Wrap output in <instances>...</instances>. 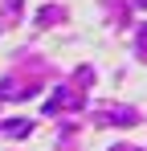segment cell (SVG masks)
Instances as JSON below:
<instances>
[{"label":"cell","instance_id":"6da1fadb","mask_svg":"<svg viewBox=\"0 0 147 151\" xmlns=\"http://www.w3.org/2000/svg\"><path fill=\"white\" fill-rule=\"evenodd\" d=\"M102 119H110V123H131L135 114H131V110H102Z\"/></svg>","mask_w":147,"mask_h":151}]
</instances>
